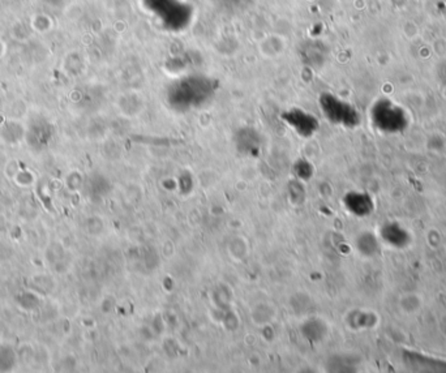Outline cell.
I'll use <instances>...</instances> for the list:
<instances>
[{"instance_id": "1", "label": "cell", "mask_w": 446, "mask_h": 373, "mask_svg": "<svg viewBox=\"0 0 446 373\" xmlns=\"http://www.w3.org/2000/svg\"><path fill=\"white\" fill-rule=\"evenodd\" d=\"M12 179L19 187H30V185H33L35 183V176L30 170L20 169Z\"/></svg>"}, {"instance_id": "2", "label": "cell", "mask_w": 446, "mask_h": 373, "mask_svg": "<svg viewBox=\"0 0 446 373\" xmlns=\"http://www.w3.org/2000/svg\"><path fill=\"white\" fill-rule=\"evenodd\" d=\"M31 26H33V30L38 31V33H44V31H49L50 29L53 28V21L47 16L37 15L33 17Z\"/></svg>"}]
</instances>
